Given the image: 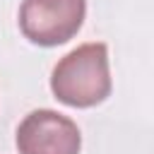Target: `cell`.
Instances as JSON below:
<instances>
[{"mask_svg": "<svg viewBox=\"0 0 154 154\" xmlns=\"http://www.w3.org/2000/svg\"><path fill=\"white\" fill-rule=\"evenodd\" d=\"M55 99L72 108H89L111 94L106 43H82L58 60L51 75Z\"/></svg>", "mask_w": 154, "mask_h": 154, "instance_id": "obj_1", "label": "cell"}, {"mask_svg": "<svg viewBox=\"0 0 154 154\" xmlns=\"http://www.w3.org/2000/svg\"><path fill=\"white\" fill-rule=\"evenodd\" d=\"M87 0H22L19 29L36 46H60L70 41L84 22Z\"/></svg>", "mask_w": 154, "mask_h": 154, "instance_id": "obj_2", "label": "cell"}, {"mask_svg": "<svg viewBox=\"0 0 154 154\" xmlns=\"http://www.w3.org/2000/svg\"><path fill=\"white\" fill-rule=\"evenodd\" d=\"M82 135L67 116L38 108L31 111L17 128L19 154H79Z\"/></svg>", "mask_w": 154, "mask_h": 154, "instance_id": "obj_3", "label": "cell"}]
</instances>
